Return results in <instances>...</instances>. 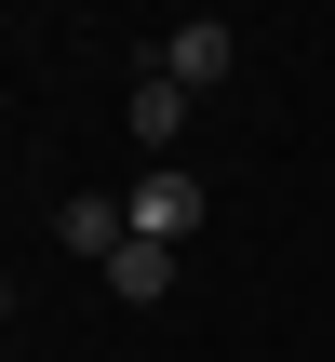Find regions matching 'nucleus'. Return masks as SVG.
<instances>
[{
	"label": "nucleus",
	"mask_w": 335,
	"mask_h": 362,
	"mask_svg": "<svg viewBox=\"0 0 335 362\" xmlns=\"http://www.w3.org/2000/svg\"><path fill=\"white\" fill-rule=\"evenodd\" d=\"M121 215H134V242H188V228L215 215V188H201L188 161H148V175L121 188Z\"/></svg>",
	"instance_id": "1"
},
{
	"label": "nucleus",
	"mask_w": 335,
	"mask_h": 362,
	"mask_svg": "<svg viewBox=\"0 0 335 362\" xmlns=\"http://www.w3.org/2000/svg\"><path fill=\"white\" fill-rule=\"evenodd\" d=\"M121 121H134V148H148V161H175V148H188V121H201V94L148 54V67H134V94H121Z\"/></svg>",
	"instance_id": "2"
},
{
	"label": "nucleus",
	"mask_w": 335,
	"mask_h": 362,
	"mask_svg": "<svg viewBox=\"0 0 335 362\" xmlns=\"http://www.w3.org/2000/svg\"><path fill=\"white\" fill-rule=\"evenodd\" d=\"M54 242H67V255H94V269H107V255H121V242H134V215H121V202H107V188H81V202H54Z\"/></svg>",
	"instance_id": "3"
},
{
	"label": "nucleus",
	"mask_w": 335,
	"mask_h": 362,
	"mask_svg": "<svg viewBox=\"0 0 335 362\" xmlns=\"http://www.w3.org/2000/svg\"><path fill=\"white\" fill-rule=\"evenodd\" d=\"M161 67H175V81H188V94H215V81H228V67H242V40H228V27H215V13H201V27H175V40H161Z\"/></svg>",
	"instance_id": "4"
},
{
	"label": "nucleus",
	"mask_w": 335,
	"mask_h": 362,
	"mask_svg": "<svg viewBox=\"0 0 335 362\" xmlns=\"http://www.w3.org/2000/svg\"><path fill=\"white\" fill-rule=\"evenodd\" d=\"M107 296H121V309H161V296H175V242H121V255H107Z\"/></svg>",
	"instance_id": "5"
},
{
	"label": "nucleus",
	"mask_w": 335,
	"mask_h": 362,
	"mask_svg": "<svg viewBox=\"0 0 335 362\" xmlns=\"http://www.w3.org/2000/svg\"><path fill=\"white\" fill-rule=\"evenodd\" d=\"M0 322H13V282H0Z\"/></svg>",
	"instance_id": "6"
}]
</instances>
